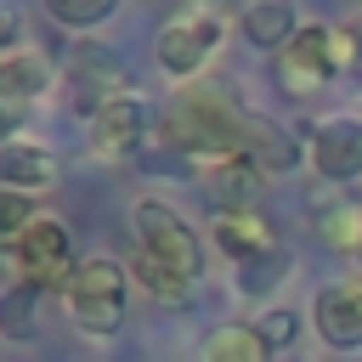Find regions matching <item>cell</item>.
<instances>
[{
    "instance_id": "6da1fadb",
    "label": "cell",
    "mask_w": 362,
    "mask_h": 362,
    "mask_svg": "<svg viewBox=\"0 0 362 362\" xmlns=\"http://www.w3.org/2000/svg\"><path fill=\"white\" fill-rule=\"evenodd\" d=\"M243 136H249V113L232 107V96H221L209 85H187L158 107V141L187 153L192 164L243 153Z\"/></svg>"
},
{
    "instance_id": "7a4b0ae2",
    "label": "cell",
    "mask_w": 362,
    "mask_h": 362,
    "mask_svg": "<svg viewBox=\"0 0 362 362\" xmlns=\"http://www.w3.org/2000/svg\"><path fill=\"white\" fill-rule=\"evenodd\" d=\"M124 294H130V266H119V260H107V255L79 260L74 277H68V288H62L74 322H79L85 334H96V339H107V334L124 328Z\"/></svg>"
},
{
    "instance_id": "3957f363",
    "label": "cell",
    "mask_w": 362,
    "mask_h": 362,
    "mask_svg": "<svg viewBox=\"0 0 362 362\" xmlns=\"http://www.w3.org/2000/svg\"><path fill=\"white\" fill-rule=\"evenodd\" d=\"M221 11H209V6H187L181 17H170L164 28H158V40H153V57H158V68L175 79V85H192L204 68H209V57H215V45H221Z\"/></svg>"
},
{
    "instance_id": "277c9868",
    "label": "cell",
    "mask_w": 362,
    "mask_h": 362,
    "mask_svg": "<svg viewBox=\"0 0 362 362\" xmlns=\"http://www.w3.org/2000/svg\"><path fill=\"white\" fill-rule=\"evenodd\" d=\"M130 221H136V249L158 255V260L175 266L187 283H198V272H204V238H198L164 198H141Z\"/></svg>"
},
{
    "instance_id": "5b68a950",
    "label": "cell",
    "mask_w": 362,
    "mask_h": 362,
    "mask_svg": "<svg viewBox=\"0 0 362 362\" xmlns=\"http://www.w3.org/2000/svg\"><path fill=\"white\" fill-rule=\"evenodd\" d=\"M11 266H17V283H28V288H68V277H74V243H68V226L57 221V215H40L17 243H11Z\"/></svg>"
},
{
    "instance_id": "8992f818",
    "label": "cell",
    "mask_w": 362,
    "mask_h": 362,
    "mask_svg": "<svg viewBox=\"0 0 362 362\" xmlns=\"http://www.w3.org/2000/svg\"><path fill=\"white\" fill-rule=\"evenodd\" d=\"M328 23H305L283 51H277V74H283V90L288 96H317L328 79H334V57H328Z\"/></svg>"
},
{
    "instance_id": "52a82bcc",
    "label": "cell",
    "mask_w": 362,
    "mask_h": 362,
    "mask_svg": "<svg viewBox=\"0 0 362 362\" xmlns=\"http://www.w3.org/2000/svg\"><path fill=\"white\" fill-rule=\"evenodd\" d=\"M68 85L79 90L85 113H96L102 102L130 96V68H124V57H119L113 45H74V57H68Z\"/></svg>"
},
{
    "instance_id": "ba28073f",
    "label": "cell",
    "mask_w": 362,
    "mask_h": 362,
    "mask_svg": "<svg viewBox=\"0 0 362 362\" xmlns=\"http://www.w3.org/2000/svg\"><path fill=\"white\" fill-rule=\"evenodd\" d=\"M305 158H311V170L322 175V181H334V187H345V181H356L362 175V119H322L317 130H311V141H305Z\"/></svg>"
},
{
    "instance_id": "9c48e42d",
    "label": "cell",
    "mask_w": 362,
    "mask_h": 362,
    "mask_svg": "<svg viewBox=\"0 0 362 362\" xmlns=\"http://www.w3.org/2000/svg\"><path fill=\"white\" fill-rule=\"evenodd\" d=\"M198 187L204 198L215 204V215H232V209H255V192H260V170L249 153H226V158H198Z\"/></svg>"
},
{
    "instance_id": "30bf717a",
    "label": "cell",
    "mask_w": 362,
    "mask_h": 362,
    "mask_svg": "<svg viewBox=\"0 0 362 362\" xmlns=\"http://www.w3.org/2000/svg\"><path fill=\"white\" fill-rule=\"evenodd\" d=\"M311 317H317V334H322L334 351H362V277L328 283V288L311 300Z\"/></svg>"
},
{
    "instance_id": "8fae6325",
    "label": "cell",
    "mask_w": 362,
    "mask_h": 362,
    "mask_svg": "<svg viewBox=\"0 0 362 362\" xmlns=\"http://www.w3.org/2000/svg\"><path fill=\"white\" fill-rule=\"evenodd\" d=\"M215 249L243 266V260H260V255H272L283 243H277V232H272V221L260 209H232V215H215Z\"/></svg>"
},
{
    "instance_id": "7c38bea8",
    "label": "cell",
    "mask_w": 362,
    "mask_h": 362,
    "mask_svg": "<svg viewBox=\"0 0 362 362\" xmlns=\"http://www.w3.org/2000/svg\"><path fill=\"white\" fill-rule=\"evenodd\" d=\"M62 181V164H57V153H45V147H34V141H6L0 147V187L6 192H45V187H57Z\"/></svg>"
},
{
    "instance_id": "4fadbf2b",
    "label": "cell",
    "mask_w": 362,
    "mask_h": 362,
    "mask_svg": "<svg viewBox=\"0 0 362 362\" xmlns=\"http://www.w3.org/2000/svg\"><path fill=\"white\" fill-rule=\"evenodd\" d=\"M311 209H317V232L328 249L362 255V198H351L345 187H328V192H311Z\"/></svg>"
},
{
    "instance_id": "5bb4252c",
    "label": "cell",
    "mask_w": 362,
    "mask_h": 362,
    "mask_svg": "<svg viewBox=\"0 0 362 362\" xmlns=\"http://www.w3.org/2000/svg\"><path fill=\"white\" fill-rule=\"evenodd\" d=\"M141 130H147L141 96H113V102H102V107L90 113V136H96V147L113 153V158H119V153H136Z\"/></svg>"
},
{
    "instance_id": "9a60e30c",
    "label": "cell",
    "mask_w": 362,
    "mask_h": 362,
    "mask_svg": "<svg viewBox=\"0 0 362 362\" xmlns=\"http://www.w3.org/2000/svg\"><path fill=\"white\" fill-rule=\"evenodd\" d=\"M300 28H305V23L294 17L288 0H255V6L238 11V34H243L249 45H260V51H283Z\"/></svg>"
},
{
    "instance_id": "2e32d148",
    "label": "cell",
    "mask_w": 362,
    "mask_h": 362,
    "mask_svg": "<svg viewBox=\"0 0 362 362\" xmlns=\"http://www.w3.org/2000/svg\"><path fill=\"white\" fill-rule=\"evenodd\" d=\"M45 85H51V62H45L40 51H11V57H0V102H6V107L40 102Z\"/></svg>"
},
{
    "instance_id": "e0dca14e",
    "label": "cell",
    "mask_w": 362,
    "mask_h": 362,
    "mask_svg": "<svg viewBox=\"0 0 362 362\" xmlns=\"http://www.w3.org/2000/svg\"><path fill=\"white\" fill-rule=\"evenodd\" d=\"M243 153L255 158V170H260V175H266V170H277V175H283V170H294V164L305 158V147H300V141H294L283 124H272V119H255V113H249Z\"/></svg>"
},
{
    "instance_id": "ac0fdd59",
    "label": "cell",
    "mask_w": 362,
    "mask_h": 362,
    "mask_svg": "<svg viewBox=\"0 0 362 362\" xmlns=\"http://www.w3.org/2000/svg\"><path fill=\"white\" fill-rule=\"evenodd\" d=\"M198 362H272L266 339L255 334V322H221L204 334V351Z\"/></svg>"
},
{
    "instance_id": "d6986e66",
    "label": "cell",
    "mask_w": 362,
    "mask_h": 362,
    "mask_svg": "<svg viewBox=\"0 0 362 362\" xmlns=\"http://www.w3.org/2000/svg\"><path fill=\"white\" fill-rule=\"evenodd\" d=\"M0 339H11V345L40 339V288L11 283V288L0 294Z\"/></svg>"
},
{
    "instance_id": "ffe728a7",
    "label": "cell",
    "mask_w": 362,
    "mask_h": 362,
    "mask_svg": "<svg viewBox=\"0 0 362 362\" xmlns=\"http://www.w3.org/2000/svg\"><path fill=\"white\" fill-rule=\"evenodd\" d=\"M130 277H136V288H147L153 300H164V305H175V300H187L192 294V283L175 272V266H164L158 255H147V249H136L130 255Z\"/></svg>"
},
{
    "instance_id": "44dd1931",
    "label": "cell",
    "mask_w": 362,
    "mask_h": 362,
    "mask_svg": "<svg viewBox=\"0 0 362 362\" xmlns=\"http://www.w3.org/2000/svg\"><path fill=\"white\" fill-rule=\"evenodd\" d=\"M288 249H272V255H260V260H243L238 266V294H249V300H266L283 277H288Z\"/></svg>"
},
{
    "instance_id": "7402d4cb",
    "label": "cell",
    "mask_w": 362,
    "mask_h": 362,
    "mask_svg": "<svg viewBox=\"0 0 362 362\" xmlns=\"http://www.w3.org/2000/svg\"><path fill=\"white\" fill-rule=\"evenodd\" d=\"M45 11H51L62 28H96V23H107L119 6H113V0H45Z\"/></svg>"
},
{
    "instance_id": "603a6c76",
    "label": "cell",
    "mask_w": 362,
    "mask_h": 362,
    "mask_svg": "<svg viewBox=\"0 0 362 362\" xmlns=\"http://www.w3.org/2000/svg\"><path fill=\"white\" fill-rule=\"evenodd\" d=\"M34 221H40L34 198H28V192H6V187H0V243L11 249V243H17V238L34 226Z\"/></svg>"
},
{
    "instance_id": "cb8c5ba5",
    "label": "cell",
    "mask_w": 362,
    "mask_h": 362,
    "mask_svg": "<svg viewBox=\"0 0 362 362\" xmlns=\"http://www.w3.org/2000/svg\"><path fill=\"white\" fill-rule=\"evenodd\" d=\"M255 334L266 339V351H283V345H294V334H300V311H288V305H266V311L255 317Z\"/></svg>"
},
{
    "instance_id": "d4e9b609",
    "label": "cell",
    "mask_w": 362,
    "mask_h": 362,
    "mask_svg": "<svg viewBox=\"0 0 362 362\" xmlns=\"http://www.w3.org/2000/svg\"><path fill=\"white\" fill-rule=\"evenodd\" d=\"M328 57H334V74H345V68L362 62V45H356L351 23H334V34H328Z\"/></svg>"
},
{
    "instance_id": "484cf974",
    "label": "cell",
    "mask_w": 362,
    "mask_h": 362,
    "mask_svg": "<svg viewBox=\"0 0 362 362\" xmlns=\"http://www.w3.org/2000/svg\"><path fill=\"white\" fill-rule=\"evenodd\" d=\"M17 34H23V17H17L11 6H0V57H11V45H17Z\"/></svg>"
},
{
    "instance_id": "4316f807",
    "label": "cell",
    "mask_w": 362,
    "mask_h": 362,
    "mask_svg": "<svg viewBox=\"0 0 362 362\" xmlns=\"http://www.w3.org/2000/svg\"><path fill=\"white\" fill-rule=\"evenodd\" d=\"M17 124H23V107H6V102H0V136H11Z\"/></svg>"
},
{
    "instance_id": "83f0119b",
    "label": "cell",
    "mask_w": 362,
    "mask_h": 362,
    "mask_svg": "<svg viewBox=\"0 0 362 362\" xmlns=\"http://www.w3.org/2000/svg\"><path fill=\"white\" fill-rule=\"evenodd\" d=\"M351 34H356V45H362V11H356V17H351Z\"/></svg>"
}]
</instances>
